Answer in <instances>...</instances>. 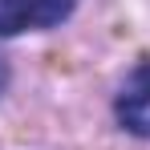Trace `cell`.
I'll return each instance as SVG.
<instances>
[{
	"instance_id": "1",
	"label": "cell",
	"mask_w": 150,
	"mask_h": 150,
	"mask_svg": "<svg viewBox=\"0 0 150 150\" xmlns=\"http://www.w3.org/2000/svg\"><path fill=\"white\" fill-rule=\"evenodd\" d=\"M77 0H0V37H16L28 28H53L73 12Z\"/></svg>"
},
{
	"instance_id": "2",
	"label": "cell",
	"mask_w": 150,
	"mask_h": 150,
	"mask_svg": "<svg viewBox=\"0 0 150 150\" xmlns=\"http://www.w3.org/2000/svg\"><path fill=\"white\" fill-rule=\"evenodd\" d=\"M114 110H118V122H122L130 134L150 138V61L134 65V73L126 77Z\"/></svg>"
},
{
	"instance_id": "3",
	"label": "cell",
	"mask_w": 150,
	"mask_h": 150,
	"mask_svg": "<svg viewBox=\"0 0 150 150\" xmlns=\"http://www.w3.org/2000/svg\"><path fill=\"white\" fill-rule=\"evenodd\" d=\"M4 85H8V61L0 57V93H4Z\"/></svg>"
}]
</instances>
